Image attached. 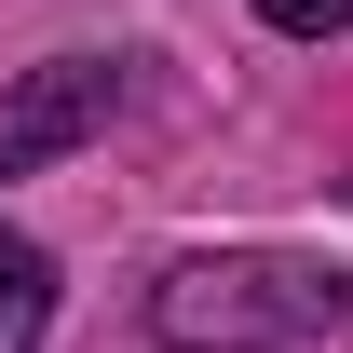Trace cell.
<instances>
[{
    "instance_id": "6da1fadb",
    "label": "cell",
    "mask_w": 353,
    "mask_h": 353,
    "mask_svg": "<svg viewBox=\"0 0 353 353\" xmlns=\"http://www.w3.org/2000/svg\"><path fill=\"white\" fill-rule=\"evenodd\" d=\"M353 312L340 259H299V245H218V259H176L150 285V340L163 353H299Z\"/></svg>"
},
{
    "instance_id": "7a4b0ae2",
    "label": "cell",
    "mask_w": 353,
    "mask_h": 353,
    "mask_svg": "<svg viewBox=\"0 0 353 353\" xmlns=\"http://www.w3.org/2000/svg\"><path fill=\"white\" fill-rule=\"evenodd\" d=\"M109 109H123V68H109V54H54V68H28V82L0 95V176L68 163V150H82Z\"/></svg>"
},
{
    "instance_id": "3957f363",
    "label": "cell",
    "mask_w": 353,
    "mask_h": 353,
    "mask_svg": "<svg viewBox=\"0 0 353 353\" xmlns=\"http://www.w3.org/2000/svg\"><path fill=\"white\" fill-rule=\"evenodd\" d=\"M41 326H54V259L0 231V353H41Z\"/></svg>"
},
{
    "instance_id": "277c9868",
    "label": "cell",
    "mask_w": 353,
    "mask_h": 353,
    "mask_svg": "<svg viewBox=\"0 0 353 353\" xmlns=\"http://www.w3.org/2000/svg\"><path fill=\"white\" fill-rule=\"evenodd\" d=\"M259 28H285V41H326V28H353V0H245Z\"/></svg>"
}]
</instances>
